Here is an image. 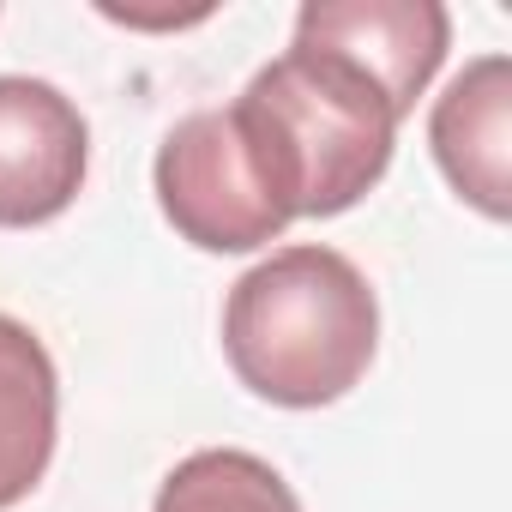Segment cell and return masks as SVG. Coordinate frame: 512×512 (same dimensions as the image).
I'll use <instances>...</instances> for the list:
<instances>
[{
    "label": "cell",
    "instance_id": "1",
    "mask_svg": "<svg viewBox=\"0 0 512 512\" xmlns=\"http://www.w3.org/2000/svg\"><path fill=\"white\" fill-rule=\"evenodd\" d=\"M223 356L253 398L326 410L350 398L380 356V296L350 253L326 241L278 247L229 284Z\"/></svg>",
    "mask_w": 512,
    "mask_h": 512
},
{
    "label": "cell",
    "instance_id": "2",
    "mask_svg": "<svg viewBox=\"0 0 512 512\" xmlns=\"http://www.w3.org/2000/svg\"><path fill=\"white\" fill-rule=\"evenodd\" d=\"M290 217H338L380 187L398 145V115L350 61L290 43L229 103Z\"/></svg>",
    "mask_w": 512,
    "mask_h": 512
},
{
    "label": "cell",
    "instance_id": "3",
    "mask_svg": "<svg viewBox=\"0 0 512 512\" xmlns=\"http://www.w3.org/2000/svg\"><path fill=\"white\" fill-rule=\"evenodd\" d=\"M151 187H157L169 229L181 241H193L199 253H253L296 223L284 211V199L272 193L260 157L247 151L229 103L193 109L163 133Z\"/></svg>",
    "mask_w": 512,
    "mask_h": 512
},
{
    "label": "cell",
    "instance_id": "4",
    "mask_svg": "<svg viewBox=\"0 0 512 512\" xmlns=\"http://www.w3.org/2000/svg\"><path fill=\"white\" fill-rule=\"evenodd\" d=\"M91 175L79 103L31 73H0V229L55 223Z\"/></svg>",
    "mask_w": 512,
    "mask_h": 512
},
{
    "label": "cell",
    "instance_id": "5",
    "mask_svg": "<svg viewBox=\"0 0 512 512\" xmlns=\"http://www.w3.org/2000/svg\"><path fill=\"white\" fill-rule=\"evenodd\" d=\"M296 43L368 73L404 121L452 49V13L440 0H308L296 13Z\"/></svg>",
    "mask_w": 512,
    "mask_h": 512
},
{
    "label": "cell",
    "instance_id": "6",
    "mask_svg": "<svg viewBox=\"0 0 512 512\" xmlns=\"http://www.w3.org/2000/svg\"><path fill=\"white\" fill-rule=\"evenodd\" d=\"M428 151L446 187L488 223L512 217V61L476 55L446 79L428 115Z\"/></svg>",
    "mask_w": 512,
    "mask_h": 512
},
{
    "label": "cell",
    "instance_id": "7",
    "mask_svg": "<svg viewBox=\"0 0 512 512\" xmlns=\"http://www.w3.org/2000/svg\"><path fill=\"white\" fill-rule=\"evenodd\" d=\"M61 440V374L49 344L0 314V512L37 494Z\"/></svg>",
    "mask_w": 512,
    "mask_h": 512
},
{
    "label": "cell",
    "instance_id": "8",
    "mask_svg": "<svg viewBox=\"0 0 512 512\" xmlns=\"http://www.w3.org/2000/svg\"><path fill=\"white\" fill-rule=\"evenodd\" d=\"M151 512H302V500L260 452L199 446L163 476Z\"/></svg>",
    "mask_w": 512,
    "mask_h": 512
},
{
    "label": "cell",
    "instance_id": "9",
    "mask_svg": "<svg viewBox=\"0 0 512 512\" xmlns=\"http://www.w3.org/2000/svg\"><path fill=\"white\" fill-rule=\"evenodd\" d=\"M103 19H115V25H127V31H181V25H205L211 19V7H193V13H127V7H97Z\"/></svg>",
    "mask_w": 512,
    "mask_h": 512
}]
</instances>
